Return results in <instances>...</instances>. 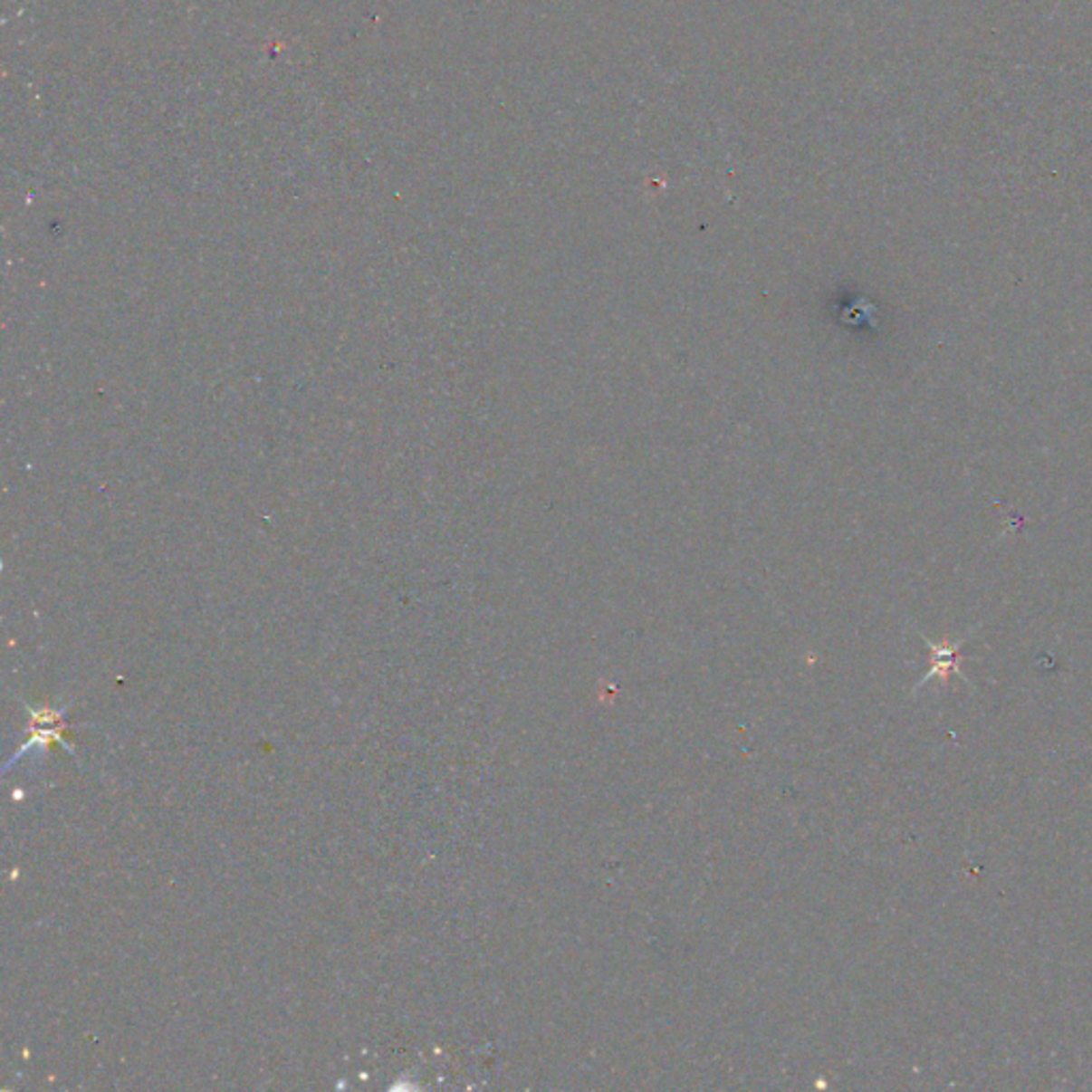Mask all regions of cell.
<instances>
[{
  "label": "cell",
  "mask_w": 1092,
  "mask_h": 1092,
  "mask_svg": "<svg viewBox=\"0 0 1092 1092\" xmlns=\"http://www.w3.org/2000/svg\"><path fill=\"white\" fill-rule=\"evenodd\" d=\"M964 640L967 638H960L956 642H941V645H934V642L926 640V645L930 647V653H933V670L928 672L924 679L917 683V687L924 685L928 679H933V676H941V681L947 683L950 681L952 675L960 676V679H964L963 672H960V647L964 645Z\"/></svg>",
  "instance_id": "6da1fadb"
}]
</instances>
